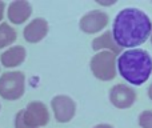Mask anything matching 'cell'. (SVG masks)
<instances>
[{"label": "cell", "instance_id": "3", "mask_svg": "<svg viewBox=\"0 0 152 128\" xmlns=\"http://www.w3.org/2000/svg\"><path fill=\"white\" fill-rule=\"evenodd\" d=\"M50 123V112L43 102H31L15 116V128H39Z\"/></svg>", "mask_w": 152, "mask_h": 128}, {"label": "cell", "instance_id": "7", "mask_svg": "<svg viewBox=\"0 0 152 128\" xmlns=\"http://www.w3.org/2000/svg\"><path fill=\"white\" fill-rule=\"evenodd\" d=\"M110 23V18L104 11L100 10H92L83 15L79 21V28L87 35L97 34L103 31Z\"/></svg>", "mask_w": 152, "mask_h": 128}, {"label": "cell", "instance_id": "20", "mask_svg": "<svg viewBox=\"0 0 152 128\" xmlns=\"http://www.w3.org/2000/svg\"><path fill=\"white\" fill-rule=\"evenodd\" d=\"M0 107H1V105H0Z\"/></svg>", "mask_w": 152, "mask_h": 128}, {"label": "cell", "instance_id": "17", "mask_svg": "<svg viewBox=\"0 0 152 128\" xmlns=\"http://www.w3.org/2000/svg\"><path fill=\"white\" fill-rule=\"evenodd\" d=\"M96 3H97V4H102V5H112V4H115V0H111V1L110 3H103L102 1V0H96Z\"/></svg>", "mask_w": 152, "mask_h": 128}, {"label": "cell", "instance_id": "16", "mask_svg": "<svg viewBox=\"0 0 152 128\" xmlns=\"http://www.w3.org/2000/svg\"><path fill=\"white\" fill-rule=\"evenodd\" d=\"M94 128H115V127L111 126V124H107V123H102V124H97V126H95Z\"/></svg>", "mask_w": 152, "mask_h": 128}, {"label": "cell", "instance_id": "6", "mask_svg": "<svg viewBox=\"0 0 152 128\" xmlns=\"http://www.w3.org/2000/svg\"><path fill=\"white\" fill-rule=\"evenodd\" d=\"M110 103L119 110H127L132 107L137 99V94L131 86L127 84H115L108 94Z\"/></svg>", "mask_w": 152, "mask_h": 128}, {"label": "cell", "instance_id": "11", "mask_svg": "<svg viewBox=\"0 0 152 128\" xmlns=\"http://www.w3.org/2000/svg\"><path fill=\"white\" fill-rule=\"evenodd\" d=\"M27 58V51L23 45H13L1 53L0 61L5 68H15L23 64Z\"/></svg>", "mask_w": 152, "mask_h": 128}, {"label": "cell", "instance_id": "4", "mask_svg": "<svg viewBox=\"0 0 152 128\" xmlns=\"http://www.w3.org/2000/svg\"><path fill=\"white\" fill-rule=\"evenodd\" d=\"M26 92V75L21 71H10L0 76V96L5 100H18Z\"/></svg>", "mask_w": 152, "mask_h": 128}, {"label": "cell", "instance_id": "10", "mask_svg": "<svg viewBox=\"0 0 152 128\" xmlns=\"http://www.w3.org/2000/svg\"><path fill=\"white\" fill-rule=\"evenodd\" d=\"M32 15V5L26 0H16L8 5L7 16L11 23L13 24H23L31 18Z\"/></svg>", "mask_w": 152, "mask_h": 128}, {"label": "cell", "instance_id": "2", "mask_svg": "<svg viewBox=\"0 0 152 128\" xmlns=\"http://www.w3.org/2000/svg\"><path fill=\"white\" fill-rule=\"evenodd\" d=\"M120 76L132 86H142L152 73V56L140 48L127 50L116 60Z\"/></svg>", "mask_w": 152, "mask_h": 128}, {"label": "cell", "instance_id": "15", "mask_svg": "<svg viewBox=\"0 0 152 128\" xmlns=\"http://www.w3.org/2000/svg\"><path fill=\"white\" fill-rule=\"evenodd\" d=\"M4 10H5V3L0 1V21L3 20V16H4Z\"/></svg>", "mask_w": 152, "mask_h": 128}, {"label": "cell", "instance_id": "12", "mask_svg": "<svg viewBox=\"0 0 152 128\" xmlns=\"http://www.w3.org/2000/svg\"><path fill=\"white\" fill-rule=\"evenodd\" d=\"M92 50L96 51V52H100V51L105 50V51H110V52L115 53V55L121 52V48L115 43L111 31H105V32H103L100 36L95 37V39L92 40Z\"/></svg>", "mask_w": 152, "mask_h": 128}, {"label": "cell", "instance_id": "8", "mask_svg": "<svg viewBox=\"0 0 152 128\" xmlns=\"http://www.w3.org/2000/svg\"><path fill=\"white\" fill-rule=\"evenodd\" d=\"M51 107L58 123H68L76 113V103L67 95H58L51 100Z\"/></svg>", "mask_w": 152, "mask_h": 128}, {"label": "cell", "instance_id": "5", "mask_svg": "<svg viewBox=\"0 0 152 128\" xmlns=\"http://www.w3.org/2000/svg\"><path fill=\"white\" fill-rule=\"evenodd\" d=\"M89 68L96 79L102 81L113 80L116 76V55L110 51L95 53L89 61Z\"/></svg>", "mask_w": 152, "mask_h": 128}, {"label": "cell", "instance_id": "13", "mask_svg": "<svg viewBox=\"0 0 152 128\" xmlns=\"http://www.w3.org/2000/svg\"><path fill=\"white\" fill-rule=\"evenodd\" d=\"M16 39H18V34L13 27H11L8 23L0 24V50L15 43Z\"/></svg>", "mask_w": 152, "mask_h": 128}, {"label": "cell", "instance_id": "1", "mask_svg": "<svg viewBox=\"0 0 152 128\" xmlns=\"http://www.w3.org/2000/svg\"><path fill=\"white\" fill-rule=\"evenodd\" d=\"M112 37L120 48H135L148 40L152 34V21L139 8H124L116 15Z\"/></svg>", "mask_w": 152, "mask_h": 128}, {"label": "cell", "instance_id": "14", "mask_svg": "<svg viewBox=\"0 0 152 128\" xmlns=\"http://www.w3.org/2000/svg\"><path fill=\"white\" fill-rule=\"evenodd\" d=\"M137 123L140 128H152V111L147 110L140 112L139 118H137Z\"/></svg>", "mask_w": 152, "mask_h": 128}, {"label": "cell", "instance_id": "18", "mask_svg": "<svg viewBox=\"0 0 152 128\" xmlns=\"http://www.w3.org/2000/svg\"><path fill=\"white\" fill-rule=\"evenodd\" d=\"M148 97H150V99L152 100V84L150 87H148Z\"/></svg>", "mask_w": 152, "mask_h": 128}, {"label": "cell", "instance_id": "9", "mask_svg": "<svg viewBox=\"0 0 152 128\" xmlns=\"http://www.w3.org/2000/svg\"><path fill=\"white\" fill-rule=\"evenodd\" d=\"M48 29H50L48 21L43 18H36L26 26V28L23 31V36L28 43L35 44V43L42 42L47 36Z\"/></svg>", "mask_w": 152, "mask_h": 128}, {"label": "cell", "instance_id": "19", "mask_svg": "<svg viewBox=\"0 0 152 128\" xmlns=\"http://www.w3.org/2000/svg\"><path fill=\"white\" fill-rule=\"evenodd\" d=\"M151 43H152V34H151Z\"/></svg>", "mask_w": 152, "mask_h": 128}]
</instances>
